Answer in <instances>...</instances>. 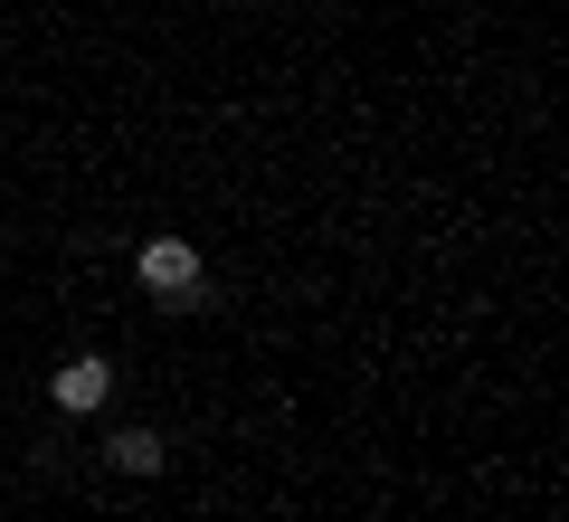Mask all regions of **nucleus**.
<instances>
[{"label":"nucleus","instance_id":"1","mask_svg":"<svg viewBox=\"0 0 569 522\" xmlns=\"http://www.w3.org/2000/svg\"><path fill=\"white\" fill-rule=\"evenodd\" d=\"M133 276L152 285L162 304H190V295H200V247H190V238H152V247L133 257Z\"/></svg>","mask_w":569,"mask_h":522},{"label":"nucleus","instance_id":"2","mask_svg":"<svg viewBox=\"0 0 569 522\" xmlns=\"http://www.w3.org/2000/svg\"><path fill=\"white\" fill-rule=\"evenodd\" d=\"M104 390H114V371H104L96 352H77V362H58V408H104Z\"/></svg>","mask_w":569,"mask_h":522},{"label":"nucleus","instance_id":"3","mask_svg":"<svg viewBox=\"0 0 569 522\" xmlns=\"http://www.w3.org/2000/svg\"><path fill=\"white\" fill-rule=\"evenodd\" d=\"M104 456H114L123 475H162V437H152V427H123V437L104 446Z\"/></svg>","mask_w":569,"mask_h":522}]
</instances>
